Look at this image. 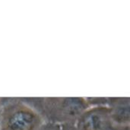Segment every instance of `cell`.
<instances>
[{"label":"cell","mask_w":130,"mask_h":130,"mask_svg":"<svg viewBox=\"0 0 130 130\" xmlns=\"http://www.w3.org/2000/svg\"><path fill=\"white\" fill-rule=\"evenodd\" d=\"M32 122L30 116L25 113H18L11 121L12 129L14 130H26L30 127Z\"/></svg>","instance_id":"6da1fadb"}]
</instances>
